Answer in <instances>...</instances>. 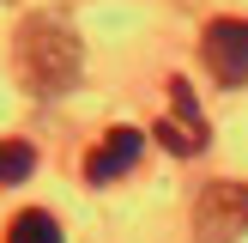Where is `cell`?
Segmentation results:
<instances>
[{
	"label": "cell",
	"instance_id": "5b68a950",
	"mask_svg": "<svg viewBox=\"0 0 248 243\" xmlns=\"http://www.w3.org/2000/svg\"><path fill=\"white\" fill-rule=\"evenodd\" d=\"M140 146H145V134H140V128H127V122H121V128H109L103 140L85 152V176H91V182H115L121 170H133Z\"/></svg>",
	"mask_w": 248,
	"mask_h": 243
},
{
	"label": "cell",
	"instance_id": "8992f818",
	"mask_svg": "<svg viewBox=\"0 0 248 243\" xmlns=\"http://www.w3.org/2000/svg\"><path fill=\"white\" fill-rule=\"evenodd\" d=\"M6 243H61V225H55V213H43V207H24V213L6 225Z\"/></svg>",
	"mask_w": 248,
	"mask_h": 243
},
{
	"label": "cell",
	"instance_id": "3957f363",
	"mask_svg": "<svg viewBox=\"0 0 248 243\" xmlns=\"http://www.w3.org/2000/svg\"><path fill=\"white\" fill-rule=\"evenodd\" d=\"M200 55L218 85H242L248 79V18H212L200 36Z\"/></svg>",
	"mask_w": 248,
	"mask_h": 243
},
{
	"label": "cell",
	"instance_id": "7a4b0ae2",
	"mask_svg": "<svg viewBox=\"0 0 248 243\" xmlns=\"http://www.w3.org/2000/svg\"><path fill=\"white\" fill-rule=\"evenodd\" d=\"M248 231V182H206L194 201V237L200 243H236Z\"/></svg>",
	"mask_w": 248,
	"mask_h": 243
},
{
	"label": "cell",
	"instance_id": "52a82bcc",
	"mask_svg": "<svg viewBox=\"0 0 248 243\" xmlns=\"http://www.w3.org/2000/svg\"><path fill=\"white\" fill-rule=\"evenodd\" d=\"M36 170V146L31 140H0V182H24Z\"/></svg>",
	"mask_w": 248,
	"mask_h": 243
},
{
	"label": "cell",
	"instance_id": "6da1fadb",
	"mask_svg": "<svg viewBox=\"0 0 248 243\" xmlns=\"http://www.w3.org/2000/svg\"><path fill=\"white\" fill-rule=\"evenodd\" d=\"M18 79L31 85L36 97L48 91H67L73 79H79V36H73L67 18H55V12H31V18L18 24Z\"/></svg>",
	"mask_w": 248,
	"mask_h": 243
},
{
	"label": "cell",
	"instance_id": "277c9868",
	"mask_svg": "<svg viewBox=\"0 0 248 243\" xmlns=\"http://www.w3.org/2000/svg\"><path fill=\"white\" fill-rule=\"evenodd\" d=\"M152 134L170 146V152H182V158L206 146V116H200V104H194V85L188 79H170V116L157 122Z\"/></svg>",
	"mask_w": 248,
	"mask_h": 243
}]
</instances>
